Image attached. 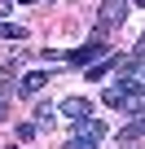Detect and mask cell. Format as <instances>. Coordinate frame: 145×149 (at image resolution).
Returning a JSON list of instances; mask_svg holds the SVG:
<instances>
[{
    "label": "cell",
    "mask_w": 145,
    "mask_h": 149,
    "mask_svg": "<svg viewBox=\"0 0 145 149\" xmlns=\"http://www.w3.org/2000/svg\"><path fill=\"white\" fill-rule=\"evenodd\" d=\"M132 74H136V79L145 84V61H141V57H132Z\"/></svg>",
    "instance_id": "30bf717a"
},
{
    "label": "cell",
    "mask_w": 145,
    "mask_h": 149,
    "mask_svg": "<svg viewBox=\"0 0 145 149\" xmlns=\"http://www.w3.org/2000/svg\"><path fill=\"white\" fill-rule=\"evenodd\" d=\"M18 5H35V0H18Z\"/></svg>",
    "instance_id": "5bb4252c"
},
{
    "label": "cell",
    "mask_w": 145,
    "mask_h": 149,
    "mask_svg": "<svg viewBox=\"0 0 145 149\" xmlns=\"http://www.w3.org/2000/svg\"><path fill=\"white\" fill-rule=\"evenodd\" d=\"M101 57H110V44H106V40H88L84 48H75L66 61H70V66H92V61H101Z\"/></svg>",
    "instance_id": "7a4b0ae2"
},
{
    "label": "cell",
    "mask_w": 145,
    "mask_h": 149,
    "mask_svg": "<svg viewBox=\"0 0 145 149\" xmlns=\"http://www.w3.org/2000/svg\"><path fill=\"white\" fill-rule=\"evenodd\" d=\"M53 114H57L53 105H40V110H35V127H44V132H48V127H53Z\"/></svg>",
    "instance_id": "ba28073f"
},
{
    "label": "cell",
    "mask_w": 145,
    "mask_h": 149,
    "mask_svg": "<svg viewBox=\"0 0 145 149\" xmlns=\"http://www.w3.org/2000/svg\"><path fill=\"white\" fill-rule=\"evenodd\" d=\"M0 40H27V31L18 22H0Z\"/></svg>",
    "instance_id": "52a82bcc"
},
{
    "label": "cell",
    "mask_w": 145,
    "mask_h": 149,
    "mask_svg": "<svg viewBox=\"0 0 145 149\" xmlns=\"http://www.w3.org/2000/svg\"><path fill=\"white\" fill-rule=\"evenodd\" d=\"M57 110H62L70 123H79V118H88V114H92V101H88V97H66Z\"/></svg>",
    "instance_id": "5b68a950"
},
{
    "label": "cell",
    "mask_w": 145,
    "mask_h": 149,
    "mask_svg": "<svg viewBox=\"0 0 145 149\" xmlns=\"http://www.w3.org/2000/svg\"><path fill=\"white\" fill-rule=\"evenodd\" d=\"M66 149H97V145H92V140H75V136H70V140H66Z\"/></svg>",
    "instance_id": "9c48e42d"
},
{
    "label": "cell",
    "mask_w": 145,
    "mask_h": 149,
    "mask_svg": "<svg viewBox=\"0 0 145 149\" xmlns=\"http://www.w3.org/2000/svg\"><path fill=\"white\" fill-rule=\"evenodd\" d=\"M136 5H141V9H145V0H136Z\"/></svg>",
    "instance_id": "9a60e30c"
},
{
    "label": "cell",
    "mask_w": 145,
    "mask_h": 149,
    "mask_svg": "<svg viewBox=\"0 0 145 149\" xmlns=\"http://www.w3.org/2000/svg\"><path fill=\"white\" fill-rule=\"evenodd\" d=\"M123 18H127V5H123V0H106L101 13H97V26L110 31V26H123Z\"/></svg>",
    "instance_id": "3957f363"
},
{
    "label": "cell",
    "mask_w": 145,
    "mask_h": 149,
    "mask_svg": "<svg viewBox=\"0 0 145 149\" xmlns=\"http://www.w3.org/2000/svg\"><path fill=\"white\" fill-rule=\"evenodd\" d=\"M44 84H48V74H44V70H31V74H22V84H18V92H22V97H35V92L44 88Z\"/></svg>",
    "instance_id": "8992f818"
},
{
    "label": "cell",
    "mask_w": 145,
    "mask_h": 149,
    "mask_svg": "<svg viewBox=\"0 0 145 149\" xmlns=\"http://www.w3.org/2000/svg\"><path fill=\"white\" fill-rule=\"evenodd\" d=\"M70 132H75V140H92V145H97V140L106 136V123L88 114V118H79V123H70Z\"/></svg>",
    "instance_id": "277c9868"
},
{
    "label": "cell",
    "mask_w": 145,
    "mask_h": 149,
    "mask_svg": "<svg viewBox=\"0 0 145 149\" xmlns=\"http://www.w3.org/2000/svg\"><path fill=\"white\" fill-rule=\"evenodd\" d=\"M106 105L123 114H145V84L141 79H119L106 88Z\"/></svg>",
    "instance_id": "6da1fadb"
},
{
    "label": "cell",
    "mask_w": 145,
    "mask_h": 149,
    "mask_svg": "<svg viewBox=\"0 0 145 149\" xmlns=\"http://www.w3.org/2000/svg\"><path fill=\"white\" fill-rule=\"evenodd\" d=\"M9 92H13V88H9V84H5V79H0V101H5V97H9Z\"/></svg>",
    "instance_id": "7c38bea8"
},
{
    "label": "cell",
    "mask_w": 145,
    "mask_h": 149,
    "mask_svg": "<svg viewBox=\"0 0 145 149\" xmlns=\"http://www.w3.org/2000/svg\"><path fill=\"white\" fill-rule=\"evenodd\" d=\"M0 118H5V101H0Z\"/></svg>",
    "instance_id": "4fadbf2b"
},
{
    "label": "cell",
    "mask_w": 145,
    "mask_h": 149,
    "mask_svg": "<svg viewBox=\"0 0 145 149\" xmlns=\"http://www.w3.org/2000/svg\"><path fill=\"white\" fill-rule=\"evenodd\" d=\"M136 57H141V61H145V35H141V40H136Z\"/></svg>",
    "instance_id": "8fae6325"
},
{
    "label": "cell",
    "mask_w": 145,
    "mask_h": 149,
    "mask_svg": "<svg viewBox=\"0 0 145 149\" xmlns=\"http://www.w3.org/2000/svg\"><path fill=\"white\" fill-rule=\"evenodd\" d=\"M9 149H13V145H9Z\"/></svg>",
    "instance_id": "2e32d148"
}]
</instances>
